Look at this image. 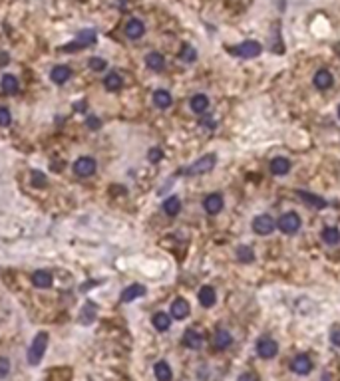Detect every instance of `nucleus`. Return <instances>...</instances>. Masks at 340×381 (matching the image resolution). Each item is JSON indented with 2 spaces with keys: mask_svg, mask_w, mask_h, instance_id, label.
Instances as JSON below:
<instances>
[{
  "mask_svg": "<svg viewBox=\"0 0 340 381\" xmlns=\"http://www.w3.org/2000/svg\"><path fill=\"white\" fill-rule=\"evenodd\" d=\"M48 342H50V338H48L46 332L36 334V338L32 340L30 347H28V355H26V360H28L30 365H40L44 353H46V349H48Z\"/></svg>",
  "mask_w": 340,
  "mask_h": 381,
  "instance_id": "obj_1",
  "label": "nucleus"
},
{
  "mask_svg": "<svg viewBox=\"0 0 340 381\" xmlns=\"http://www.w3.org/2000/svg\"><path fill=\"white\" fill-rule=\"evenodd\" d=\"M277 226H279V231H281V233H285V235H294V233H299V231H301L303 220H301V217H299L294 211H288V213H285V215H281V217H279V220H277Z\"/></svg>",
  "mask_w": 340,
  "mask_h": 381,
  "instance_id": "obj_2",
  "label": "nucleus"
},
{
  "mask_svg": "<svg viewBox=\"0 0 340 381\" xmlns=\"http://www.w3.org/2000/svg\"><path fill=\"white\" fill-rule=\"evenodd\" d=\"M215 163H217V157H215L213 153H209V155H203L201 159H197L193 165H189L183 173L185 175H189V177H195V175H205V173H209L211 169L215 167Z\"/></svg>",
  "mask_w": 340,
  "mask_h": 381,
  "instance_id": "obj_3",
  "label": "nucleus"
},
{
  "mask_svg": "<svg viewBox=\"0 0 340 381\" xmlns=\"http://www.w3.org/2000/svg\"><path fill=\"white\" fill-rule=\"evenodd\" d=\"M96 30H82L78 36H76V40L74 42H70V44H66L62 50L64 52H76V50H84V48H88V46H92V44H96Z\"/></svg>",
  "mask_w": 340,
  "mask_h": 381,
  "instance_id": "obj_4",
  "label": "nucleus"
},
{
  "mask_svg": "<svg viewBox=\"0 0 340 381\" xmlns=\"http://www.w3.org/2000/svg\"><path fill=\"white\" fill-rule=\"evenodd\" d=\"M229 52L235 56H239V58H247V60H251V58H257V56L263 52V46H261L259 42H255V40H247V42H243V44H239V46H231Z\"/></svg>",
  "mask_w": 340,
  "mask_h": 381,
  "instance_id": "obj_5",
  "label": "nucleus"
},
{
  "mask_svg": "<svg viewBox=\"0 0 340 381\" xmlns=\"http://www.w3.org/2000/svg\"><path fill=\"white\" fill-rule=\"evenodd\" d=\"M275 228H277V222H275V218L268 217V215H259V217L253 218V231H255L257 235L267 236V235H270Z\"/></svg>",
  "mask_w": 340,
  "mask_h": 381,
  "instance_id": "obj_6",
  "label": "nucleus"
},
{
  "mask_svg": "<svg viewBox=\"0 0 340 381\" xmlns=\"http://www.w3.org/2000/svg\"><path fill=\"white\" fill-rule=\"evenodd\" d=\"M257 353L259 358L263 360H273L277 353H279V344L273 340V338H261L257 342Z\"/></svg>",
  "mask_w": 340,
  "mask_h": 381,
  "instance_id": "obj_7",
  "label": "nucleus"
},
{
  "mask_svg": "<svg viewBox=\"0 0 340 381\" xmlns=\"http://www.w3.org/2000/svg\"><path fill=\"white\" fill-rule=\"evenodd\" d=\"M96 159H92V157H80V159H76V163H74V173L78 175V177H92L94 173H96Z\"/></svg>",
  "mask_w": 340,
  "mask_h": 381,
  "instance_id": "obj_8",
  "label": "nucleus"
},
{
  "mask_svg": "<svg viewBox=\"0 0 340 381\" xmlns=\"http://www.w3.org/2000/svg\"><path fill=\"white\" fill-rule=\"evenodd\" d=\"M223 207H225V200H223V195H219V193H211L203 199V209L207 215H219L223 211Z\"/></svg>",
  "mask_w": 340,
  "mask_h": 381,
  "instance_id": "obj_9",
  "label": "nucleus"
},
{
  "mask_svg": "<svg viewBox=\"0 0 340 381\" xmlns=\"http://www.w3.org/2000/svg\"><path fill=\"white\" fill-rule=\"evenodd\" d=\"M290 369H292L297 375H308V373L312 371V362H310V358H308L306 353H299V355L292 358Z\"/></svg>",
  "mask_w": 340,
  "mask_h": 381,
  "instance_id": "obj_10",
  "label": "nucleus"
},
{
  "mask_svg": "<svg viewBox=\"0 0 340 381\" xmlns=\"http://www.w3.org/2000/svg\"><path fill=\"white\" fill-rule=\"evenodd\" d=\"M312 84H314V88L316 90H330L332 88V84H334V75L328 72V70H319V72L314 73V78H312Z\"/></svg>",
  "mask_w": 340,
  "mask_h": 381,
  "instance_id": "obj_11",
  "label": "nucleus"
},
{
  "mask_svg": "<svg viewBox=\"0 0 340 381\" xmlns=\"http://www.w3.org/2000/svg\"><path fill=\"white\" fill-rule=\"evenodd\" d=\"M189 312H191V308H189V302L185 300V298H175L173 302H171V318H175V320H185L187 316H189Z\"/></svg>",
  "mask_w": 340,
  "mask_h": 381,
  "instance_id": "obj_12",
  "label": "nucleus"
},
{
  "mask_svg": "<svg viewBox=\"0 0 340 381\" xmlns=\"http://www.w3.org/2000/svg\"><path fill=\"white\" fill-rule=\"evenodd\" d=\"M124 32H125V36H127V38L138 40V38H142L143 34H145V26H143L142 20L131 18V20H127V22H125Z\"/></svg>",
  "mask_w": 340,
  "mask_h": 381,
  "instance_id": "obj_13",
  "label": "nucleus"
},
{
  "mask_svg": "<svg viewBox=\"0 0 340 381\" xmlns=\"http://www.w3.org/2000/svg\"><path fill=\"white\" fill-rule=\"evenodd\" d=\"M268 169H270V173L275 177H285L286 173L290 171V161L286 157H275L270 161V165H268Z\"/></svg>",
  "mask_w": 340,
  "mask_h": 381,
  "instance_id": "obj_14",
  "label": "nucleus"
},
{
  "mask_svg": "<svg viewBox=\"0 0 340 381\" xmlns=\"http://www.w3.org/2000/svg\"><path fill=\"white\" fill-rule=\"evenodd\" d=\"M183 345L189 347V349H201L203 345V336L197 332V329H187L183 334Z\"/></svg>",
  "mask_w": 340,
  "mask_h": 381,
  "instance_id": "obj_15",
  "label": "nucleus"
},
{
  "mask_svg": "<svg viewBox=\"0 0 340 381\" xmlns=\"http://www.w3.org/2000/svg\"><path fill=\"white\" fill-rule=\"evenodd\" d=\"M233 344V336L227 332V329H217L213 334V347L215 349H227L229 345Z\"/></svg>",
  "mask_w": 340,
  "mask_h": 381,
  "instance_id": "obj_16",
  "label": "nucleus"
},
{
  "mask_svg": "<svg viewBox=\"0 0 340 381\" xmlns=\"http://www.w3.org/2000/svg\"><path fill=\"white\" fill-rule=\"evenodd\" d=\"M143 294H145V288H143L142 284H131V286H127V288L122 292L120 300H122L124 304H129V302H133L135 298H142Z\"/></svg>",
  "mask_w": 340,
  "mask_h": 381,
  "instance_id": "obj_17",
  "label": "nucleus"
},
{
  "mask_svg": "<svg viewBox=\"0 0 340 381\" xmlns=\"http://www.w3.org/2000/svg\"><path fill=\"white\" fill-rule=\"evenodd\" d=\"M32 284H34L36 288H40V290L50 288L52 286V274L48 272V270H36L32 274Z\"/></svg>",
  "mask_w": 340,
  "mask_h": 381,
  "instance_id": "obj_18",
  "label": "nucleus"
},
{
  "mask_svg": "<svg viewBox=\"0 0 340 381\" xmlns=\"http://www.w3.org/2000/svg\"><path fill=\"white\" fill-rule=\"evenodd\" d=\"M197 298H199V304L203 308H211V306H215V302H217V294H215V290L211 286H203L199 290V294H197Z\"/></svg>",
  "mask_w": 340,
  "mask_h": 381,
  "instance_id": "obj_19",
  "label": "nucleus"
},
{
  "mask_svg": "<svg viewBox=\"0 0 340 381\" xmlns=\"http://www.w3.org/2000/svg\"><path fill=\"white\" fill-rule=\"evenodd\" d=\"M189 106H191V109L195 111L197 115H203V113L207 111V108H209V97H207L205 93H195V95L191 97Z\"/></svg>",
  "mask_w": 340,
  "mask_h": 381,
  "instance_id": "obj_20",
  "label": "nucleus"
},
{
  "mask_svg": "<svg viewBox=\"0 0 340 381\" xmlns=\"http://www.w3.org/2000/svg\"><path fill=\"white\" fill-rule=\"evenodd\" d=\"M50 78H52L54 84L62 86V84H66V82H68V80L72 78V70L68 68V66H56V68H52V73H50Z\"/></svg>",
  "mask_w": 340,
  "mask_h": 381,
  "instance_id": "obj_21",
  "label": "nucleus"
},
{
  "mask_svg": "<svg viewBox=\"0 0 340 381\" xmlns=\"http://www.w3.org/2000/svg\"><path fill=\"white\" fill-rule=\"evenodd\" d=\"M145 64L151 72H161L165 68V58L160 54V52H151V54L145 56Z\"/></svg>",
  "mask_w": 340,
  "mask_h": 381,
  "instance_id": "obj_22",
  "label": "nucleus"
},
{
  "mask_svg": "<svg viewBox=\"0 0 340 381\" xmlns=\"http://www.w3.org/2000/svg\"><path fill=\"white\" fill-rule=\"evenodd\" d=\"M96 316H98V308H96V304H92V302H86L84 308L80 310V322H82L84 326H89V324L96 320Z\"/></svg>",
  "mask_w": 340,
  "mask_h": 381,
  "instance_id": "obj_23",
  "label": "nucleus"
},
{
  "mask_svg": "<svg viewBox=\"0 0 340 381\" xmlns=\"http://www.w3.org/2000/svg\"><path fill=\"white\" fill-rule=\"evenodd\" d=\"M104 86H106L107 91H120L124 88V80L118 72H111L104 78Z\"/></svg>",
  "mask_w": 340,
  "mask_h": 381,
  "instance_id": "obj_24",
  "label": "nucleus"
},
{
  "mask_svg": "<svg viewBox=\"0 0 340 381\" xmlns=\"http://www.w3.org/2000/svg\"><path fill=\"white\" fill-rule=\"evenodd\" d=\"M153 104L160 109H167L171 104H173V97L167 90H157L153 91Z\"/></svg>",
  "mask_w": 340,
  "mask_h": 381,
  "instance_id": "obj_25",
  "label": "nucleus"
},
{
  "mask_svg": "<svg viewBox=\"0 0 340 381\" xmlns=\"http://www.w3.org/2000/svg\"><path fill=\"white\" fill-rule=\"evenodd\" d=\"M321 238H322L324 244H328V246H336V244L340 242V233L334 228V226H326V228H322Z\"/></svg>",
  "mask_w": 340,
  "mask_h": 381,
  "instance_id": "obj_26",
  "label": "nucleus"
},
{
  "mask_svg": "<svg viewBox=\"0 0 340 381\" xmlns=\"http://www.w3.org/2000/svg\"><path fill=\"white\" fill-rule=\"evenodd\" d=\"M151 322H153V327H155V329H160V332H167L169 326H171V316L165 314V312H157V314H153Z\"/></svg>",
  "mask_w": 340,
  "mask_h": 381,
  "instance_id": "obj_27",
  "label": "nucleus"
},
{
  "mask_svg": "<svg viewBox=\"0 0 340 381\" xmlns=\"http://www.w3.org/2000/svg\"><path fill=\"white\" fill-rule=\"evenodd\" d=\"M297 195L306 202V205H312L314 209H326V200L322 197H316L312 193H306V191H297Z\"/></svg>",
  "mask_w": 340,
  "mask_h": 381,
  "instance_id": "obj_28",
  "label": "nucleus"
},
{
  "mask_svg": "<svg viewBox=\"0 0 340 381\" xmlns=\"http://www.w3.org/2000/svg\"><path fill=\"white\" fill-rule=\"evenodd\" d=\"M153 373H155L157 381H171V377H173L171 367H169V363H167V362H157V363H155Z\"/></svg>",
  "mask_w": 340,
  "mask_h": 381,
  "instance_id": "obj_29",
  "label": "nucleus"
},
{
  "mask_svg": "<svg viewBox=\"0 0 340 381\" xmlns=\"http://www.w3.org/2000/svg\"><path fill=\"white\" fill-rule=\"evenodd\" d=\"M0 88H2V91L4 93H16L18 91V80L16 75H12V73H6L2 80H0Z\"/></svg>",
  "mask_w": 340,
  "mask_h": 381,
  "instance_id": "obj_30",
  "label": "nucleus"
},
{
  "mask_svg": "<svg viewBox=\"0 0 340 381\" xmlns=\"http://www.w3.org/2000/svg\"><path fill=\"white\" fill-rule=\"evenodd\" d=\"M179 211H181V200L177 197H169L163 202V213L167 217H175V215H179Z\"/></svg>",
  "mask_w": 340,
  "mask_h": 381,
  "instance_id": "obj_31",
  "label": "nucleus"
},
{
  "mask_svg": "<svg viewBox=\"0 0 340 381\" xmlns=\"http://www.w3.org/2000/svg\"><path fill=\"white\" fill-rule=\"evenodd\" d=\"M237 260L239 262H243V264H251L253 260H255V252H253V248L251 246H239L237 248Z\"/></svg>",
  "mask_w": 340,
  "mask_h": 381,
  "instance_id": "obj_32",
  "label": "nucleus"
},
{
  "mask_svg": "<svg viewBox=\"0 0 340 381\" xmlns=\"http://www.w3.org/2000/svg\"><path fill=\"white\" fill-rule=\"evenodd\" d=\"M30 183H32V187H36V189H42V187L48 185V177H46L42 171H32V175H30Z\"/></svg>",
  "mask_w": 340,
  "mask_h": 381,
  "instance_id": "obj_33",
  "label": "nucleus"
},
{
  "mask_svg": "<svg viewBox=\"0 0 340 381\" xmlns=\"http://www.w3.org/2000/svg\"><path fill=\"white\" fill-rule=\"evenodd\" d=\"M89 70H94V72H102V70H106L107 62L104 60V58H89Z\"/></svg>",
  "mask_w": 340,
  "mask_h": 381,
  "instance_id": "obj_34",
  "label": "nucleus"
},
{
  "mask_svg": "<svg viewBox=\"0 0 340 381\" xmlns=\"http://www.w3.org/2000/svg\"><path fill=\"white\" fill-rule=\"evenodd\" d=\"M195 58H197V52H195V48H191V46H183V50H181V60L183 62H195Z\"/></svg>",
  "mask_w": 340,
  "mask_h": 381,
  "instance_id": "obj_35",
  "label": "nucleus"
},
{
  "mask_svg": "<svg viewBox=\"0 0 340 381\" xmlns=\"http://www.w3.org/2000/svg\"><path fill=\"white\" fill-rule=\"evenodd\" d=\"M147 159H149L151 163H160L161 159H163V151H161L160 147H153V149H149V153H147Z\"/></svg>",
  "mask_w": 340,
  "mask_h": 381,
  "instance_id": "obj_36",
  "label": "nucleus"
},
{
  "mask_svg": "<svg viewBox=\"0 0 340 381\" xmlns=\"http://www.w3.org/2000/svg\"><path fill=\"white\" fill-rule=\"evenodd\" d=\"M12 121V115L6 108H0V127H8Z\"/></svg>",
  "mask_w": 340,
  "mask_h": 381,
  "instance_id": "obj_37",
  "label": "nucleus"
},
{
  "mask_svg": "<svg viewBox=\"0 0 340 381\" xmlns=\"http://www.w3.org/2000/svg\"><path fill=\"white\" fill-rule=\"evenodd\" d=\"M10 373V362L6 358H0V379Z\"/></svg>",
  "mask_w": 340,
  "mask_h": 381,
  "instance_id": "obj_38",
  "label": "nucleus"
},
{
  "mask_svg": "<svg viewBox=\"0 0 340 381\" xmlns=\"http://www.w3.org/2000/svg\"><path fill=\"white\" fill-rule=\"evenodd\" d=\"M330 342L336 345V347H340V326L332 327V332H330Z\"/></svg>",
  "mask_w": 340,
  "mask_h": 381,
  "instance_id": "obj_39",
  "label": "nucleus"
},
{
  "mask_svg": "<svg viewBox=\"0 0 340 381\" xmlns=\"http://www.w3.org/2000/svg\"><path fill=\"white\" fill-rule=\"evenodd\" d=\"M86 125H88L89 129H92V131H96V129H100V127H102V121H100L98 117H94V115H92V117H88Z\"/></svg>",
  "mask_w": 340,
  "mask_h": 381,
  "instance_id": "obj_40",
  "label": "nucleus"
},
{
  "mask_svg": "<svg viewBox=\"0 0 340 381\" xmlns=\"http://www.w3.org/2000/svg\"><path fill=\"white\" fill-rule=\"evenodd\" d=\"M201 127H203V129H207V131H213L215 127H217V123H215V119L207 117V119H201Z\"/></svg>",
  "mask_w": 340,
  "mask_h": 381,
  "instance_id": "obj_41",
  "label": "nucleus"
},
{
  "mask_svg": "<svg viewBox=\"0 0 340 381\" xmlns=\"http://www.w3.org/2000/svg\"><path fill=\"white\" fill-rule=\"evenodd\" d=\"M237 381H259L253 373H243V375H239V379Z\"/></svg>",
  "mask_w": 340,
  "mask_h": 381,
  "instance_id": "obj_42",
  "label": "nucleus"
},
{
  "mask_svg": "<svg viewBox=\"0 0 340 381\" xmlns=\"http://www.w3.org/2000/svg\"><path fill=\"white\" fill-rule=\"evenodd\" d=\"M6 60H8V56H6V54H0V62H2L0 66H6Z\"/></svg>",
  "mask_w": 340,
  "mask_h": 381,
  "instance_id": "obj_43",
  "label": "nucleus"
},
{
  "mask_svg": "<svg viewBox=\"0 0 340 381\" xmlns=\"http://www.w3.org/2000/svg\"><path fill=\"white\" fill-rule=\"evenodd\" d=\"M338 119H340V106H338Z\"/></svg>",
  "mask_w": 340,
  "mask_h": 381,
  "instance_id": "obj_44",
  "label": "nucleus"
}]
</instances>
